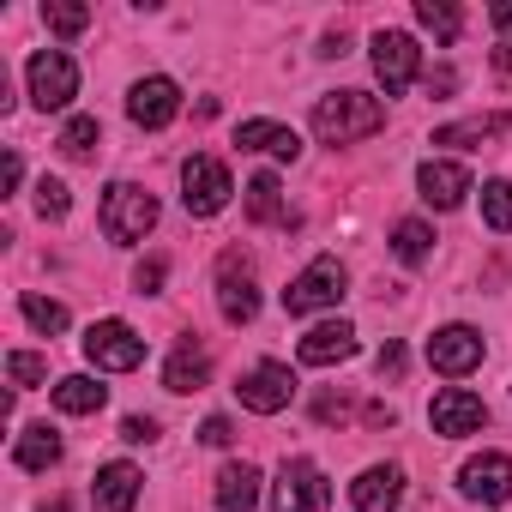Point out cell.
<instances>
[{"label":"cell","instance_id":"cell-16","mask_svg":"<svg viewBox=\"0 0 512 512\" xmlns=\"http://www.w3.org/2000/svg\"><path fill=\"white\" fill-rule=\"evenodd\" d=\"M296 356H302L308 368H338V362L356 356V326H350V320H326V326H314V332L296 344Z\"/></svg>","mask_w":512,"mask_h":512},{"label":"cell","instance_id":"cell-10","mask_svg":"<svg viewBox=\"0 0 512 512\" xmlns=\"http://www.w3.org/2000/svg\"><path fill=\"white\" fill-rule=\"evenodd\" d=\"M476 362H482V332H476V326H440V332L428 338V368H434V374L458 380V374H470Z\"/></svg>","mask_w":512,"mask_h":512},{"label":"cell","instance_id":"cell-4","mask_svg":"<svg viewBox=\"0 0 512 512\" xmlns=\"http://www.w3.org/2000/svg\"><path fill=\"white\" fill-rule=\"evenodd\" d=\"M344 284H350V278H344V266L332 260V253H320V260H314V266H308V272H302V278H296L290 290H284V314H296V320H302V314L338 308Z\"/></svg>","mask_w":512,"mask_h":512},{"label":"cell","instance_id":"cell-12","mask_svg":"<svg viewBox=\"0 0 512 512\" xmlns=\"http://www.w3.org/2000/svg\"><path fill=\"white\" fill-rule=\"evenodd\" d=\"M374 73H380L386 97H404L410 79H416V43H410L404 31H380V37H374Z\"/></svg>","mask_w":512,"mask_h":512},{"label":"cell","instance_id":"cell-35","mask_svg":"<svg viewBox=\"0 0 512 512\" xmlns=\"http://www.w3.org/2000/svg\"><path fill=\"white\" fill-rule=\"evenodd\" d=\"M374 368H380V380H404V344L386 338V350L374 356Z\"/></svg>","mask_w":512,"mask_h":512},{"label":"cell","instance_id":"cell-28","mask_svg":"<svg viewBox=\"0 0 512 512\" xmlns=\"http://www.w3.org/2000/svg\"><path fill=\"white\" fill-rule=\"evenodd\" d=\"M482 223L494 235H512V181H488L482 187Z\"/></svg>","mask_w":512,"mask_h":512},{"label":"cell","instance_id":"cell-37","mask_svg":"<svg viewBox=\"0 0 512 512\" xmlns=\"http://www.w3.org/2000/svg\"><path fill=\"white\" fill-rule=\"evenodd\" d=\"M199 440H205V446H229V440H235V428H229V416H205V428H199Z\"/></svg>","mask_w":512,"mask_h":512},{"label":"cell","instance_id":"cell-19","mask_svg":"<svg viewBox=\"0 0 512 512\" xmlns=\"http://www.w3.org/2000/svg\"><path fill=\"white\" fill-rule=\"evenodd\" d=\"M235 145H241V151H272V157H284V163L302 157L296 127H278V121H241V127H235Z\"/></svg>","mask_w":512,"mask_h":512},{"label":"cell","instance_id":"cell-29","mask_svg":"<svg viewBox=\"0 0 512 512\" xmlns=\"http://www.w3.org/2000/svg\"><path fill=\"white\" fill-rule=\"evenodd\" d=\"M97 139H103L97 115H73V121L61 127V151H67V157H91V151H97Z\"/></svg>","mask_w":512,"mask_h":512},{"label":"cell","instance_id":"cell-26","mask_svg":"<svg viewBox=\"0 0 512 512\" xmlns=\"http://www.w3.org/2000/svg\"><path fill=\"white\" fill-rule=\"evenodd\" d=\"M416 19H422V31H434V43H458V31H464V13L452 0H416Z\"/></svg>","mask_w":512,"mask_h":512},{"label":"cell","instance_id":"cell-30","mask_svg":"<svg viewBox=\"0 0 512 512\" xmlns=\"http://www.w3.org/2000/svg\"><path fill=\"white\" fill-rule=\"evenodd\" d=\"M43 25H49L55 37H79V31L91 25V7H67V0H49V7H43Z\"/></svg>","mask_w":512,"mask_h":512},{"label":"cell","instance_id":"cell-15","mask_svg":"<svg viewBox=\"0 0 512 512\" xmlns=\"http://www.w3.org/2000/svg\"><path fill=\"white\" fill-rule=\"evenodd\" d=\"M356 512H404V470L398 464H374L350 482Z\"/></svg>","mask_w":512,"mask_h":512},{"label":"cell","instance_id":"cell-42","mask_svg":"<svg viewBox=\"0 0 512 512\" xmlns=\"http://www.w3.org/2000/svg\"><path fill=\"white\" fill-rule=\"evenodd\" d=\"M494 31H506V37H512V0H506V7H494Z\"/></svg>","mask_w":512,"mask_h":512},{"label":"cell","instance_id":"cell-5","mask_svg":"<svg viewBox=\"0 0 512 512\" xmlns=\"http://www.w3.org/2000/svg\"><path fill=\"white\" fill-rule=\"evenodd\" d=\"M79 97V67L67 49H37L31 55V103L49 115V109H67Z\"/></svg>","mask_w":512,"mask_h":512},{"label":"cell","instance_id":"cell-1","mask_svg":"<svg viewBox=\"0 0 512 512\" xmlns=\"http://www.w3.org/2000/svg\"><path fill=\"white\" fill-rule=\"evenodd\" d=\"M380 127H386V103L368 91H326L314 103V133L326 145H356V139H374Z\"/></svg>","mask_w":512,"mask_h":512},{"label":"cell","instance_id":"cell-18","mask_svg":"<svg viewBox=\"0 0 512 512\" xmlns=\"http://www.w3.org/2000/svg\"><path fill=\"white\" fill-rule=\"evenodd\" d=\"M139 482H145V476H139L133 464H103L97 482H91V506H97V512H133Z\"/></svg>","mask_w":512,"mask_h":512},{"label":"cell","instance_id":"cell-34","mask_svg":"<svg viewBox=\"0 0 512 512\" xmlns=\"http://www.w3.org/2000/svg\"><path fill=\"white\" fill-rule=\"evenodd\" d=\"M163 278H169V266H163V260H139V266H133V290H139V296H157V290H163Z\"/></svg>","mask_w":512,"mask_h":512},{"label":"cell","instance_id":"cell-7","mask_svg":"<svg viewBox=\"0 0 512 512\" xmlns=\"http://www.w3.org/2000/svg\"><path fill=\"white\" fill-rule=\"evenodd\" d=\"M217 308H223L229 326H247L253 314H260V290H253V266H247L241 247H229L217 260Z\"/></svg>","mask_w":512,"mask_h":512},{"label":"cell","instance_id":"cell-24","mask_svg":"<svg viewBox=\"0 0 512 512\" xmlns=\"http://www.w3.org/2000/svg\"><path fill=\"white\" fill-rule=\"evenodd\" d=\"M247 217H253V223H290V211H284V181H278L272 169L247 181Z\"/></svg>","mask_w":512,"mask_h":512},{"label":"cell","instance_id":"cell-20","mask_svg":"<svg viewBox=\"0 0 512 512\" xmlns=\"http://www.w3.org/2000/svg\"><path fill=\"white\" fill-rule=\"evenodd\" d=\"M253 506H260V470L223 464L217 470V512H253Z\"/></svg>","mask_w":512,"mask_h":512},{"label":"cell","instance_id":"cell-25","mask_svg":"<svg viewBox=\"0 0 512 512\" xmlns=\"http://www.w3.org/2000/svg\"><path fill=\"white\" fill-rule=\"evenodd\" d=\"M19 470H49V464H61V434L49 428V422H37V428H25L19 434Z\"/></svg>","mask_w":512,"mask_h":512},{"label":"cell","instance_id":"cell-14","mask_svg":"<svg viewBox=\"0 0 512 512\" xmlns=\"http://www.w3.org/2000/svg\"><path fill=\"white\" fill-rule=\"evenodd\" d=\"M458 482H464L470 500L500 506V500H512V458H506V452H482V458H470V464L458 470Z\"/></svg>","mask_w":512,"mask_h":512},{"label":"cell","instance_id":"cell-17","mask_svg":"<svg viewBox=\"0 0 512 512\" xmlns=\"http://www.w3.org/2000/svg\"><path fill=\"white\" fill-rule=\"evenodd\" d=\"M416 187H422V199H428L434 211H452V205H464V193H470V169H464V163H422Z\"/></svg>","mask_w":512,"mask_h":512},{"label":"cell","instance_id":"cell-11","mask_svg":"<svg viewBox=\"0 0 512 512\" xmlns=\"http://www.w3.org/2000/svg\"><path fill=\"white\" fill-rule=\"evenodd\" d=\"M428 422H434V434H446V440H464V434H476V428L488 422V404H482L476 392H464V386H446V392H434V404H428Z\"/></svg>","mask_w":512,"mask_h":512},{"label":"cell","instance_id":"cell-44","mask_svg":"<svg viewBox=\"0 0 512 512\" xmlns=\"http://www.w3.org/2000/svg\"><path fill=\"white\" fill-rule=\"evenodd\" d=\"M43 512H73V506H67V500H49V506H43Z\"/></svg>","mask_w":512,"mask_h":512},{"label":"cell","instance_id":"cell-40","mask_svg":"<svg viewBox=\"0 0 512 512\" xmlns=\"http://www.w3.org/2000/svg\"><path fill=\"white\" fill-rule=\"evenodd\" d=\"M344 410H350V404H344V398H320V404H314V416H320V422H338V416H344Z\"/></svg>","mask_w":512,"mask_h":512},{"label":"cell","instance_id":"cell-27","mask_svg":"<svg viewBox=\"0 0 512 512\" xmlns=\"http://www.w3.org/2000/svg\"><path fill=\"white\" fill-rule=\"evenodd\" d=\"M428 247H434V229H428L422 217H404V223L392 229V253H398L404 266H422V260H428Z\"/></svg>","mask_w":512,"mask_h":512},{"label":"cell","instance_id":"cell-38","mask_svg":"<svg viewBox=\"0 0 512 512\" xmlns=\"http://www.w3.org/2000/svg\"><path fill=\"white\" fill-rule=\"evenodd\" d=\"M452 91H458V73L452 67H434L428 73V97H452Z\"/></svg>","mask_w":512,"mask_h":512},{"label":"cell","instance_id":"cell-21","mask_svg":"<svg viewBox=\"0 0 512 512\" xmlns=\"http://www.w3.org/2000/svg\"><path fill=\"white\" fill-rule=\"evenodd\" d=\"M205 380H211V356H205V344H199V338H187V344L169 356L163 386H169V392H199Z\"/></svg>","mask_w":512,"mask_h":512},{"label":"cell","instance_id":"cell-43","mask_svg":"<svg viewBox=\"0 0 512 512\" xmlns=\"http://www.w3.org/2000/svg\"><path fill=\"white\" fill-rule=\"evenodd\" d=\"M494 67H500V73H512V49H494Z\"/></svg>","mask_w":512,"mask_h":512},{"label":"cell","instance_id":"cell-31","mask_svg":"<svg viewBox=\"0 0 512 512\" xmlns=\"http://www.w3.org/2000/svg\"><path fill=\"white\" fill-rule=\"evenodd\" d=\"M19 308H25V320H31L37 332H49V338L67 332V308H61V302H49V296H25Z\"/></svg>","mask_w":512,"mask_h":512},{"label":"cell","instance_id":"cell-23","mask_svg":"<svg viewBox=\"0 0 512 512\" xmlns=\"http://www.w3.org/2000/svg\"><path fill=\"white\" fill-rule=\"evenodd\" d=\"M103 404H109V386H97L91 374H67L55 386V410H67V416H97Z\"/></svg>","mask_w":512,"mask_h":512},{"label":"cell","instance_id":"cell-2","mask_svg":"<svg viewBox=\"0 0 512 512\" xmlns=\"http://www.w3.org/2000/svg\"><path fill=\"white\" fill-rule=\"evenodd\" d=\"M151 223H157V199H151L145 187H133V181H115V187L103 193V235H109L115 247H133V241H145V235H151Z\"/></svg>","mask_w":512,"mask_h":512},{"label":"cell","instance_id":"cell-3","mask_svg":"<svg viewBox=\"0 0 512 512\" xmlns=\"http://www.w3.org/2000/svg\"><path fill=\"white\" fill-rule=\"evenodd\" d=\"M272 506L278 512H332V482L314 458H284L278 470V488H272Z\"/></svg>","mask_w":512,"mask_h":512},{"label":"cell","instance_id":"cell-9","mask_svg":"<svg viewBox=\"0 0 512 512\" xmlns=\"http://www.w3.org/2000/svg\"><path fill=\"white\" fill-rule=\"evenodd\" d=\"M235 398L253 410V416H278L290 398H296V374L284 362H253L241 380H235Z\"/></svg>","mask_w":512,"mask_h":512},{"label":"cell","instance_id":"cell-41","mask_svg":"<svg viewBox=\"0 0 512 512\" xmlns=\"http://www.w3.org/2000/svg\"><path fill=\"white\" fill-rule=\"evenodd\" d=\"M368 422H374V428H392L398 416H392V404H368Z\"/></svg>","mask_w":512,"mask_h":512},{"label":"cell","instance_id":"cell-33","mask_svg":"<svg viewBox=\"0 0 512 512\" xmlns=\"http://www.w3.org/2000/svg\"><path fill=\"white\" fill-rule=\"evenodd\" d=\"M37 211H43V217H67V211H73V199H67V187H61L55 175L37 181Z\"/></svg>","mask_w":512,"mask_h":512},{"label":"cell","instance_id":"cell-22","mask_svg":"<svg viewBox=\"0 0 512 512\" xmlns=\"http://www.w3.org/2000/svg\"><path fill=\"white\" fill-rule=\"evenodd\" d=\"M512 127V115H470V121H452V127H434V145H458V151H470V145H488V139H500Z\"/></svg>","mask_w":512,"mask_h":512},{"label":"cell","instance_id":"cell-13","mask_svg":"<svg viewBox=\"0 0 512 512\" xmlns=\"http://www.w3.org/2000/svg\"><path fill=\"white\" fill-rule=\"evenodd\" d=\"M127 115H133L139 127H151V133H157V127H169V121L181 115V85H175V79H163V73H157V79H139V85H133V97H127Z\"/></svg>","mask_w":512,"mask_h":512},{"label":"cell","instance_id":"cell-8","mask_svg":"<svg viewBox=\"0 0 512 512\" xmlns=\"http://www.w3.org/2000/svg\"><path fill=\"white\" fill-rule=\"evenodd\" d=\"M85 356H91L97 368H109V374H133V368L145 362V338H139L127 320H97V326L85 332Z\"/></svg>","mask_w":512,"mask_h":512},{"label":"cell","instance_id":"cell-32","mask_svg":"<svg viewBox=\"0 0 512 512\" xmlns=\"http://www.w3.org/2000/svg\"><path fill=\"white\" fill-rule=\"evenodd\" d=\"M7 374H13L19 392H31L37 380H49V356H37V350H13V356H7Z\"/></svg>","mask_w":512,"mask_h":512},{"label":"cell","instance_id":"cell-6","mask_svg":"<svg viewBox=\"0 0 512 512\" xmlns=\"http://www.w3.org/2000/svg\"><path fill=\"white\" fill-rule=\"evenodd\" d=\"M229 193H235V187H229V169H223L217 157L199 151V157L181 163V205H187L193 217H217V211L229 205Z\"/></svg>","mask_w":512,"mask_h":512},{"label":"cell","instance_id":"cell-36","mask_svg":"<svg viewBox=\"0 0 512 512\" xmlns=\"http://www.w3.org/2000/svg\"><path fill=\"white\" fill-rule=\"evenodd\" d=\"M121 440L145 446V440H157V422H151V416H127V422H121Z\"/></svg>","mask_w":512,"mask_h":512},{"label":"cell","instance_id":"cell-39","mask_svg":"<svg viewBox=\"0 0 512 512\" xmlns=\"http://www.w3.org/2000/svg\"><path fill=\"white\" fill-rule=\"evenodd\" d=\"M0 181H7V193L25 181V163H19V151H7V163H0Z\"/></svg>","mask_w":512,"mask_h":512}]
</instances>
